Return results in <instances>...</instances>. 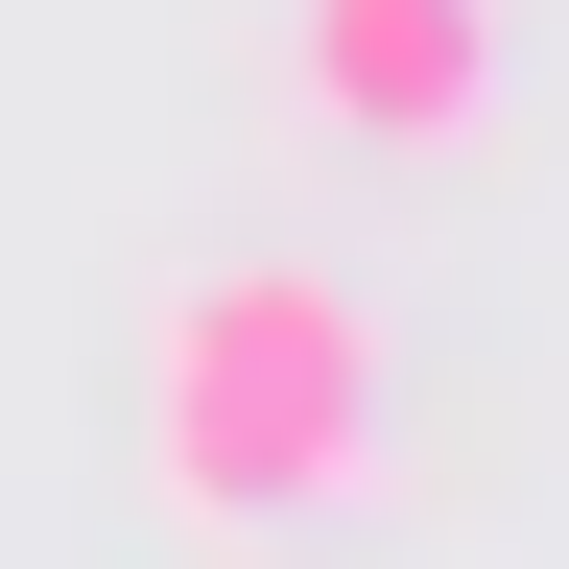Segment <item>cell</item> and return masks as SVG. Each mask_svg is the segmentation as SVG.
I'll use <instances>...</instances> for the list:
<instances>
[{
  "label": "cell",
  "instance_id": "obj_2",
  "mask_svg": "<svg viewBox=\"0 0 569 569\" xmlns=\"http://www.w3.org/2000/svg\"><path fill=\"white\" fill-rule=\"evenodd\" d=\"M284 71H309L332 142H475L498 119V0H309Z\"/></svg>",
  "mask_w": 569,
  "mask_h": 569
},
{
  "label": "cell",
  "instance_id": "obj_1",
  "mask_svg": "<svg viewBox=\"0 0 569 569\" xmlns=\"http://www.w3.org/2000/svg\"><path fill=\"white\" fill-rule=\"evenodd\" d=\"M142 498L167 522H332L380 498V309L332 261H213L142 332Z\"/></svg>",
  "mask_w": 569,
  "mask_h": 569
}]
</instances>
